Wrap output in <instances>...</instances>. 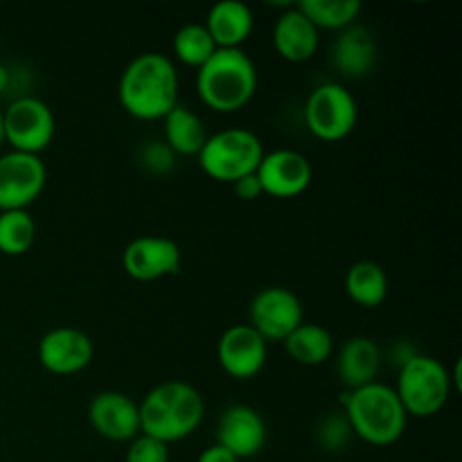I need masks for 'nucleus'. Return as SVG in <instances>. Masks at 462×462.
<instances>
[{
    "mask_svg": "<svg viewBox=\"0 0 462 462\" xmlns=\"http://www.w3.org/2000/svg\"><path fill=\"white\" fill-rule=\"evenodd\" d=\"M179 70L162 52L138 54L117 84L122 108L140 122L162 120L179 104Z\"/></svg>",
    "mask_w": 462,
    "mask_h": 462,
    "instance_id": "f257e3e1",
    "label": "nucleus"
},
{
    "mask_svg": "<svg viewBox=\"0 0 462 462\" xmlns=\"http://www.w3.org/2000/svg\"><path fill=\"white\" fill-rule=\"evenodd\" d=\"M138 409L140 433L171 445L189 438L201 427L206 402L192 383L171 379L152 388Z\"/></svg>",
    "mask_w": 462,
    "mask_h": 462,
    "instance_id": "f03ea898",
    "label": "nucleus"
},
{
    "mask_svg": "<svg viewBox=\"0 0 462 462\" xmlns=\"http://www.w3.org/2000/svg\"><path fill=\"white\" fill-rule=\"evenodd\" d=\"M341 411L350 422L352 433L373 447L395 445L406 433L409 424V415L395 388L379 382L359 391L343 393Z\"/></svg>",
    "mask_w": 462,
    "mask_h": 462,
    "instance_id": "7ed1b4c3",
    "label": "nucleus"
},
{
    "mask_svg": "<svg viewBox=\"0 0 462 462\" xmlns=\"http://www.w3.org/2000/svg\"><path fill=\"white\" fill-rule=\"evenodd\" d=\"M197 93L215 113H237L257 93V68L244 50H217L197 70Z\"/></svg>",
    "mask_w": 462,
    "mask_h": 462,
    "instance_id": "20e7f679",
    "label": "nucleus"
},
{
    "mask_svg": "<svg viewBox=\"0 0 462 462\" xmlns=\"http://www.w3.org/2000/svg\"><path fill=\"white\" fill-rule=\"evenodd\" d=\"M451 391H454L451 373L436 356L418 352L406 364L400 365L395 393L404 406L406 415L433 418L445 409Z\"/></svg>",
    "mask_w": 462,
    "mask_h": 462,
    "instance_id": "39448f33",
    "label": "nucleus"
},
{
    "mask_svg": "<svg viewBox=\"0 0 462 462\" xmlns=\"http://www.w3.org/2000/svg\"><path fill=\"white\" fill-rule=\"evenodd\" d=\"M264 153V144L257 134L248 129H224L208 135L197 158L203 174L212 180L237 183L244 176L255 174Z\"/></svg>",
    "mask_w": 462,
    "mask_h": 462,
    "instance_id": "423d86ee",
    "label": "nucleus"
},
{
    "mask_svg": "<svg viewBox=\"0 0 462 462\" xmlns=\"http://www.w3.org/2000/svg\"><path fill=\"white\" fill-rule=\"evenodd\" d=\"M305 125L314 138L323 143H341L359 122V104L346 86L337 81L316 86L305 102Z\"/></svg>",
    "mask_w": 462,
    "mask_h": 462,
    "instance_id": "0eeeda50",
    "label": "nucleus"
},
{
    "mask_svg": "<svg viewBox=\"0 0 462 462\" xmlns=\"http://www.w3.org/2000/svg\"><path fill=\"white\" fill-rule=\"evenodd\" d=\"M3 122L5 143L12 147V152L32 153V156H41L52 144L57 131L52 108L43 99L32 95L12 99L3 111Z\"/></svg>",
    "mask_w": 462,
    "mask_h": 462,
    "instance_id": "6e6552de",
    "label": "nucleus"
},
{
    "mask_svg": "<svg viewBox=\"0 0 462 462\" xmlns=\"http://www.w3.org/2000/svg\"><path fill=\"white\" fill-rule=\"evenodd\" d=\"M48 170L41 156L21 152L0 153V212L30 210L43 194Z\"/></svg>",
    "mask_w": 462,
    "mask_h": 462,
    "instance_id": "1a4fd4ad",
    "label": "nucleus"
},
{
    "mask_svg": "<svg viewBox=\"0 0 462 462\" xmlns=\"http://www.w3.org/2000/svg\"><path fill=\"white\" fill-rule=\"evenodd\" d=\"M251 328L269 341L284 343V338L305 323V310L302 302L291 289L266 287L255 293L248 310Z\"/></svg>",
    "mask_w": 462,
    "mask_h": 462,
    "instance_id": "9d476101",
    "label": "nucleus"
},
{
    "mask_svg": "<svg viewBox=\"0 0 462 462\" xmlns=\"http://www.w3.org/2000/svg\"><path fill=\"white\" fill-rule=\"evenodd\" d=\"M180 264H183L180 246L174 239L161 237V235H143L126 244L122 253V266L135 282H156V280L171 278L179 273Z\"/></svg>",
    "mask_w": 462,
    "mask_h": 462,
    "instance_id": "9b49d317",
    "label": "nucleus"
},
{
    "mask_svg": "<svg viewBox=\"0 0 462 462\" xmlns=\"http://www.w3.org/2000/svg\"><path fill=\"white\" fill-rule=\"evenodd\" d=\"M255 176L266 197L296 199L311 185L314 167L305 153L293 149H275L264 153Z\"/></svg>",
    "mask_w": 462,
    "mask_h": 462,
    "instance_id": "f8f14e48",
    "label": "nucleus"
},
{
    "mask_svg": "<svg viewBox=\"0 0 462 462\" xmlns=\"http://www.w3.org/2000/svg\"><path fill=\"white\" fill-rule=\"evenodd\" d=\"M95 356V346L84 329L54 328L45 332L39 341V364L48 373L59 377L79 374L90 365Z\"/></svg>",
    "mask_w": 462,
    "mask_h": 462,
    "instance_id": "ddd939ff",
    "label": "nucleus"
},
{
    "mask_svg": "<svg viewBox=\"0 0 462 462\" xmlns=\"http://www.w3.org/2000/svg\"><path fill=\"white\" fill-rule=\"evenodd\" d=\"M269 343L251 325H233L217 343V361L228 377L246 382L264 370Z\"/></svg>",
    "mask_w": 462,
    "mask_h": 462,
    "instance_id": "4468645a",
    "label": "nucleus"
},
{
    "mask_svg": "<svg viewBox=\"0 0 462 462\" xmlns=\"http://www.w3.org/2000/svg\"><path fill=\"white\" fill-rule=\"evenodd\" d=\"M88 422L104 440L131 442L140 436L138 402L120 391L97 393L88 404Z\"/></svg>",
    "mask_w": 462,
    "mask_h": 462,
    "instance_id": "2eb2a0df",
    "label": "nucleus"
},
{
    "mask_svg": "<svg viewBox=\"0 0 462 462\" xmlns=\"http://www.w3.org/2000/svg\"><path fill=\"white\" fill-rule=\"evenodd\" d=\"M217 445L237 460L255 458L266 445V422L253 406L233 404L219 415L217 422Z\"/></svg>",
    "mask_w": 462,
    "mask_h": 462,
    "instance_id": "dca6fc26",
    "label": "nucleus"
},
{
    "mask_svg": "<svg viewBox=\"0 0 462 462\" xmlns=\"http://www.w3.org/2000/svg\"><path fill=\"white\" fill-rule=\"evenodd\" d=\"M377 39L368 27L359 25V23L338 32L332 43V52H329L332 66L350 79H361V77L370 75L377 66Z\"/></svg>",
    "mask_w": 462,
    "mask_h": 462,
    "instance_id": "f3484780",
    "label": "nucleus"
},
{
    "mask_svg": "<svg viewBox=\"0 0 462 462\" xmlns=\"http://www.w3.org/2000/svg\"><path fill=\"white\" fill-rule=\"evenodd\" d=\"M273 48L284 61L305 63L314 59L320 45V32L298 7L280 14L273 25Z\"/></svg>",
    "mask_w": 462,
    "mask_h": 462,
    "instance_id": "a211bd4d",
    "label": "nucleus"
},
{
    "mask_svg": "<svg viewBox=\"0 0 462 462\" xmlns=\"http://www.w3.org/2000/svg\"><path fill=\"white\" fill-rule=\"evenodd\" d=\"M382 370V350L370 337H352L338 347L337 373L346 391H359L377 382Z\"/></svg>",
    "mask_w": 462,
    "mask_h": 462,
    "instance_id": "6ab92c4d",
    "label": "nucleus"
},
{
    "mask_svg": "<svg viewBox=\"0 0 462 462\" xmlns=\"http://www.w3.org/2000/svg\"><path fill=\"white\" fill-rule=\"evenodd\" d=\"M203 25L219 50H242L255 30V16L246 3L221 0L212 5Z\"/></svg>",
    "mask_w": 462,
    "mask_h": 462,
    "instance_id": "aec40b11",
    "label": "nucleus"
},
{
    "mask_svg": "<svg viewBox=\"0 0 462 462\" xmlns=\"http://www.w3.org/2000/svg\"><path fill=\"white\" fill-rule=\"evenodd\" d=\"M162 134L165 144L179 158L199 156L208 140L206 122L192 111V108L176 104L165 117H162Z\"/></svg>",
    "mask_w": 462,
    "mask_h": 462,
    "instance_id": "412c9836",
    "label": "nucleus"
},
{
    "mask_svg": "<svg viewBox=\"0 0 462 462\" xmlns=\"http://www.w3.org/2000/svg\"><path fill=\"white\" fill-rule=\"evenodd\" d=\"M346 293L355 305L377 310L388 298V275L383 266L373 260L355 262L346 273Z\"/></svg>",
    "mask_w": 462,
    "mask_h": 462,
    "instance_id": "4be33fe9",
    "label": "nucleus"
},
{
    "mask_svg": "<svg viewBox=\"0 0 462 462\" xmlns=\"http://www.w3.org/2000/svg\"><path fill=\"white\" fill-rule=\"evenodd\" d=\"M334 337L328 328L316 323H302L284 338V350L300 365H323L334 355Z\"/></svg>",
    "mask_w": 462,
    "mask_h": 462,
    "instance_id": "5701e85b",
    "label": "nucleus"
},
{
    "mask_svg": "<svg viewBox=\"0 0 462 462\" xmlns=\"http://www.w3.org/2000/svg\"><path fill=\"white\" fill-rule=\"evenodd\" d=\"M316 30L343 32L355 25L364 5L359 0H302L296 5Z\"/></svg>",
    "mask_w": 462,
    "mask_h": 462,
    "instance_id": "b1692460",
    "label": "nucleus"
},
{
    "mask_svg": "<svg viewBox=\"0 0 462 462\" xmlns=\"http://www.w3.org/2000/svg\"><path fill=\"white\" fill-rule=\"evenodd\" d=\"M171 48H174L176 61L188 68H194V70L206 66L212 59V54L219 50L215 41H212V36L208 34L203 23H188V25L180 27L174 34Z\"/></svg>",
    "mask_w": 462,
    "mask_h": 462,
    "instance_id": "393cba45",
    "label": "nucleus"
},
{
    "mask_svg": "<svg viewBox=\"0 0 462 462\" xmlns=\"http://www.w3.org/2000/svg\"><path fill=\"white\" fill-rule=\"evenodd\" d=\"M36 242V224L30 210L0 212V253L9 257L25 255Z\"/></svg>",
    "mask_w": 462,
    "mask_h": 462,
    "instance_id": "a878e982",
    "label": "nucleus"
},
{
    "mask_svg": "<svg viewBox=\"0 0 462 462\" xmlns=\"http://www.w3.org/2000/svg\"><path fill=\"white\" fill-rule=\"evenodd\" d=\"M352 438H355V433H352L350 422H347L346 413L341 409L325 413L319 420V424H316V442L328 454H341V451H346L350 447Z\"/></svg>",
    "mask_w": 462,
    "mask_h": 462,
    "instance_id": "bb28decb",
    "label": "nucleus"
},
{
    "mask_svg": "<svg viewBox=\"0 0 462 462\" xmlns=\"http://www.w3.org/2000/svg\"><path fill=\"white\" fill-rule=\"evenodd\" d=\"M179 156L165 144V140H147L138 149V165L152 176H167L176 170Z\"/></svg>",
    "mask_w": 462,
    "mask_h": 462,
    "instance_id": "cd10ccee",
    "label": "nucleus"
},
{
    "mask_svg": "<svg viewBox=\"0 0 462 462\" xmlns=\"http://www.w3.org/2000/svg\"><path fill=\"white\" fill-rule=\"evenodd\" d=\"M126 462H170V445L140 433L129 442Z\"/></svg>",
    "mask_w": 462,
    "mask_h": 462,
    "instance_id": "c85d7f7f",
    "label": "nucleus"
},
{
    "mask_svg": "<svg viewBox=\"0 0 462 462\" xmlns=\"http://www.w3.org/2000/svg\"><path fill=\"white\" fill-rule=\"evenodd\" d=\"M233 188H235V194H237V199H242V201H257L260 197H264L262 185L255 174L244 176V179H239L237 183H233Z\"/></svg>",
    "mask_w": 462,
    "mask_h": 462,
    "instance_id": "c756f323",
    "label": "nucleus"
},
{
    "mask_svg": "<svg viewBox=\"0 0 462 462\" xmlns=\"http://www.w3.org/2000/svg\"><path fill=\"white\" fill-rule=\"evenodd\" d=\"M197 462H239V460L235 458V456L230 454V451H226L224 447H219L215 442V445L206 447V449H203L201 454H199Z\"/></svg>",
    "mask_w": 462,
    "mask_h": 462,
    "instance_id": "7c9ffc66",
    "label": "nucleus"
},
{
    "mask_svg": "<svg viewBox=\"0 0 462 462\" xmlns=\"http://www.w3.org/2000/svg\"><path fill=\"white\" fill-rule=\"evenodd\" d=\"M9 88H12V70L0 63V95L7 93Z\"/></svg>",
    "mask_w": 462,
    "mask_h": 462,
    "instance_id": "2f4dec72",
    "label": "nucleus"
},
{
    "mask_svg": "<svg viewBox=\"0 0 462 462\" xmlns=\"http://www.w3.org/2000/svg\"><path fill=\"white\" fill-rule=\"evenodd\" d=\"M5 143V122H3V108H0V149H3Z\"/></svg>",
    "mask_w": 462,
    "mask_h": 462,
    "instance_id": "473e14b6",
    "label": "nucleus"
}]
</instances>
